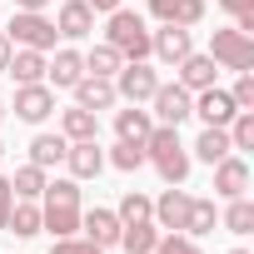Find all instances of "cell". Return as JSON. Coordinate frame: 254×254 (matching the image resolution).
<instances>
[{
	"instance_id": "30bf717a",
	"label": "cell",
	"mask_w": 254,
	"mask_h": 254,
	"mask_svg": "<svg viewBox=\"0 0 254 254\" xmlns=\"http://www.w3.org/2000/svg\"><path fill=\"white\" fill-rule=\"evenodd\" d=\"M209 170H214V194H219V199H239V194H249V165H244L239 150L224 155V160L209 165Z\"/></svg>"
},
{
	"instance_id": "44dd1931",
	"label": "cell",
	"mask_w": 254,
	"mask_h": 254,
	"mask_svg": "<svg viewBox=\"0 0 254 254\" xmlns=\"http://www.w3.org/2000/svg\"><path fill=\"white\" fill-rule=\"evenodd\" d=\"M224 155H234V145H229V130H219V125H204V130H199V140L190 145V160L219 165Z\"/></svg>"
},
{
	"instance_id": "ab89813d",
	"label": "cell",
	"mask_w": 254,
	"mask_h": 254,
	"mask_svg": "<svg viewBox=\"0 0 254 254\" xmlns=\"http://www.w3.org/2000/svg\"><path fill=\"white\" fill-rule=\"evenodd\" d=\"M10 55H15V45L5 40V30H0V70H5V65H10Z\"/></svg>"
},
{
	"instance_id": "7402d4cb",
	"label": "cell",
	"mask_w": 254,
	"mask_h": 254,
	"mask_svg": "<svg viewBox=\"0 0 254 254\" xmlns=\"http://www.w3.org/2000/svg\"><path fill=\"white\" fill-rule=\"evenodd\" d=\"M155 239H160V224L155 219H135V224H120V244L125 254H155Z\"/></svg>"
},
{
	"instance_id": "5bb4252c",
	"label": "cell",
	"mask_w": 254,
	"mask_h": 254,
	"mask_svg": "<svg viewBox=\"0 0 254 254\" xmlns=\"http://www.w3.org/2000/svg\"><path fill=\"white\" fill-rule=\"evenodd\" d=\"M70 90H75V105H85V110H95V115L120 105V95H115V80H105V75H80Z\"/></svg>"
},
{
	"instance_id": "603a6c76",
	"label": "cell",
	"mask_w": 254,
	"mask_h": 254,
	"mask_svg": "<svg viewBox=\"0 0 254 254\" xmlns=\"http://www.w3.org/2000/svg\"><path fill=\"white\" fill-rule=\"evenodd\" d=\"M214 224H219V209H214V199H194V194H190V209H185V224H180V234H190V239H204V234H214Z\"/></svg>"
},
{
	"instance_id": "d6986e66",
	"label": "cell",
	"mask_w": 254,
	"mask_h": 254,
	"mask_svg": "<svg viewBox=\"0 0 254 254\" xmlns=\"http://www.w3.org/2000/svg\"><path fill=\"white\" fill-rule=\"evenodd\" d=\"M185 209H190V194H185L180 185H170L160 199H150V219H155L160 229H180V224H185Z\"/></svg>"
},
{
	"instance_id": "2e32d148",
	"label": "cell",
	"mask_w": 254,
	"mask_h": 254,
	"mask_svg": "<svg viewBox=\"0 0 254 254\" xmlns=\"http://www.w3.org/2000/svg\"><path fill=\"white\" fill-rule=\"evenodd\" d=\"M55 30H60L65 40H90V35H95V10L85 5V0H65L60 15H55Z\"/></svg>"
},
{
	"instance_id": "60d3db41",
	"label": "cell",
	"mask_w": 254,
	"mask_h": 254,
	"mask_svg": "<svg viewBox=\"0 0 254 254\" xmlns=\"http://www.w3.org/2000/svg\"><path fill=\"white\" fill-rule=\"evenodd\" d=\"M50 0H15V10H45Z\"/></svg>"
},
{
	"instance_id": "f1b7e54d",
	"label": "cell",
	"mask_w": 254,
	"mask_h": 254,
	"mask_svg": "<svg viewBox=\"0 0 254 254\" xmlns=\"http://www.w3.org/2000/svg\"><path fill=\"white\" fill-rule=\"evenodd\" d=\"M219 224H224L229 234H254V199H249V194H239V199H224V214H219Z\"/></svg>"
},
{
	"instance_id": "836d02e7",
	"label": "cell",
	"mask_w": 254,
	"mask_h": 254,
	"mask_svg": "<svg viewBox=\"0 0 254 254\" xmlns=\"http://www.w3.org/2000/svg\"><path fill=\"white\" fill-rule=\"evenodd\" d=\"M155 254H204L190 234H180V229H160V239H155Z\"/></svg>"
},
{
	"instance_id": "9c48e42d",
	"label": "cell",
	"mask_w": 254,
	"mask_h": 254,
	"mask_svg": "<svg viewBox=\"0 0 254 254\" xmlns=\"http://www.w3.org/2000/svg\"><path fill=\"white\" fill-rule=\"evenodd\" d=\"M194 50V40H190V30L185 25H160V30H150V55L160 60V65H180L185 55Z\"/></svg>"
},
{
	"instance_id": "4316f807",
	"label": "cell",
	"mask_w": 254,
	"mask_h": 254,
	"mask_svg": "<svg viewBox=\"0 0 254 254\" xmlns=\"http://www.w3.org/2000/svg\"><path fill=\"white\" fill-rule=\"evenodd\" d=\"M65 150H70L65 135H35V140H30V165L55 170V165H65Z\"/></svg>"
},
{
	"instance_id": "e0dca14e",
	"label": "cell",
	"mask_w": 254,
	"mask_h": 254,
	"mask_svg": "<svg viewBox=\"0 0 254 254\" xmlns=\"http://www.w3.org/2000/svg\"><path fill=\"white\" fill-rule=\"evenodd\" d=\"M150 15L160 25H199L204 20V0H150Z\"/></svg>"
},
{
	"instance_id": "b9f144b4",
	"label": "cell",
	"mask_w": 254,
	"mask_h": 254,
	"mask_svg": "<svg viewBox=\"0 0 254 254\" xmlns=\"http://www.w3.org/2000/svg\"><path fill=\"white\" fill-rule=\"evenodd\" d=\"M0 125H5V105H0Z\"/></svg>"
},
{
	"instance_id": "1f68e13d",
	"label": "cell",
	"mask_w": 254,
	"mask_h": 254,
	"mask_svg": "<svg viewBox=\"0 0 254 254\" xmlns=\"http://www.w3.org/2000/svg\"><path fill=\"white\" fill-rule=\"evenodd\" d=\"M115 219H120V224L150 219V194H140V190H125V194H120V204H115Z\"/></svg>"
},
{
	"instance_id": "8d00e7d4",
	"label": "cell",
	"mask_w": 254,
	"mask_h": 254,
	"mask_svg": "<svg viewBox=\"0 0 254 254\" xmlns=\"http://www.w3.org/2000/svg\"><path fill=\"white\" fill-rule=\"evenodd\" d=\"M10 204H15V190H10L5 175H0V229H5V219H10Z\"/></svg>"
},
{
	"instance_id": "ee69618b",
	"label": "cell",
	"mask_w": 254,
	"mask_h": 254,
	"mask_svg": "<svg viewBox=\"0 0 254 254\" xmlns=\"http://www.w3.org/2000/svg\"><path fill=\"white\" fill-rule=\"evenodd\" d=\"M0 160H5V145H0Z\"/></svg>"
},
{
	"instance_id": "52a82bcc",
	"label": "cell",
	"mask_w": 254,
	"mask_h": 254,
	"mask_svg": "<svg viewBox=\"0 0 254 254\" xmlns=\"http://www.w3.org/2000/svg\"><path fill=\"white\" fill-rule=\"evenodd\" d=\"M190 110H194V95L180 85V80H160L155 85V95H150V115H155V125H175V130H180V125L190 120Z\"/></svg>"
},
{
	"instance_id": "ffe728a7",
	"label": "cell",
	"mask_w": 254,
	"mask_h": 254,
	"mask_svg": "<svg viewBox=\"0 0 254 254\" xmlns=\"http://www.w3.org/2000/svg\"><path fill=\"white\" fill-rule=\"evenodd\" d=\"M150 130H155V115H150L145 105H125V110H115V135H120V140L145 145V140H150Z\"/></svg>"
},
{
	"instance_id": "74e56055",
	"label": "cell",
	"mask_w": 254,
	"mask_h": 254,
	"mask_svg": "<svg viewBox=\"0 0 254 254\" xmlns=\"http://www.w3.org/2000/svg\"><path fill=\"white\" fill-rule=\"evenodd\" d=\"M219 10L224 15H244V10H254V0H219Z\"/></svg>"
},
{
	"instance_id": "8992f818",
	"label": "cell",
	"mask_w": 254,
	"mask_h": 254,
	"mask_svg": "<svg viewBox=\"0 0 254 254\" xmlns=\"http://www.w3.org/2000/svg\"><path fill=\"white\" fill-rule=\"evenodd\" d=\"M155 85H160V70H155L150 60H125V65L115 70V95H120L125 105H150Z\"/></svg>"
},
{
	"instance_id": "d590c367",
	"label": "cell",
	"mask_w": 254,
	"mask_h": 254,
	"mask_svg": "<svg viewBox=\"0 0 254 254\" xmlns=\"http://www.w3.org/2000/svg\"><path fill=\"white\" fill-rule=\"evenodd\" d=\"M50 254H105V249H95L90 239H80V234H70V239H55V249Z\"/></svg>"
},
{
	"instance_id": "5b68a950",
	"label": "cell",
	"mask_w": 254,
	"mask_h": 254,
	"mask_svg": "<svg viewBox=\"0 0 254 254\" xmlns=\"http://www.w3.org/2000/svg\"><path fill=\"white\" fill-rule=\"evenodd\" d=\"M214 65H224V70H254V35H244V30H214L209 35V50H204Z\"/></svg>"
},
{
	"instance_id": "f35d334b",
	"label": "cell",
	"mask_w": 254,
	"mask_h": 254,
	"mask_svg": "<svg viewBox=\"0 0 254 254\" xmlns=\"http://www.w3.org/2000/svg\"><path fill=\"white\" fill-rule=\"evenodd\" d=\"M85 5H90L95 15H110V10H120V0H85Z\"/></svg>"
},
{
	"instance_id": "4dcf8cb0",
	"label": "cell",
	"mask_w": 254,
	"mask_h": 254,
	"mask_svg": "<svg viewBox=\"0 0 254 254\" xmlns=\"http://www.w3.org/2000/svg\"><path fill=\"white\" fill-rule=\"evenodd\" d=\"M105 165H115V170H125V175H135V170H145L150 160H145V145H135V140H115V150H110Z\"/></svg>"
},
{
	"instance_id": "3957f363",
	"label": "cell",
	"mask_w": 254,
	"mask_h": 254,
	"mask_svg": "<svg viewBox=\"0 0 254 254\" xmlns=\"http://www.w3.org/2000/svg\"><path fill=\"white\" fill-rule=\"evenodd\" d=\"M105 40L125 55V60H150V25H145V15L140 10H110V30H105Z\"/></svg>"
},
{
	"instance_id": "9a60e30c",
	"label": "cell",
	"mask_w": 254,
	"mask_h": 254,
	"mask_svg": "<svg viewBox=\"0 0 254 254\" xmlns=\"http://www.w3.org/2000/svg\"><path fill=\"white\" fill-rule=\"evenodd\" d=\"M65 170H70V180H95V175L105 170V150H100V140H70V150H65Z\"/></svg>"
},
{
	"instance_id": "ac0fdd59",
	"label": "cell",
	"mask_w": 254,
	"mask_h": 254,
	"mask_svg": "<svg viewBox=\"0 0 254 254\" xmlns=\"http://www.w3.org/2000/svg\"><path fill=\"white\" fill-rule=\"evenodd\" d=\"M214 75H219V65H214L209 55H199V50H190V55L175 65V80H180L190 95H194V90H209V85H214Z\"/></svg>"
},
{
	"instance_id": "83f0119b",
	"label": "cell",
	"mask_w": 254,
	"mask_h": 254,
	"mask_svg": "<svg viewBox=\"0 0 254 254\" xmlns=\"http://www.w3.org/2000/svg\"><path fill=\"white\" fill-rule=\"evenodd\" d=\"M125 65V55L110 45V40H100V45H90L85 50V75H105V80H115V70Z\"/></svg>"
},
{
	"instance_id": "cb8c5ba5",
	"label": "cell",
	"mask_w": 254,
	"mask_h": 254,
	"mask_svg": "<svg viewBox=\"0 0 254 254\" xmlns=\"http://www.w3.org/2000/svg\"><path fill=\"white\" fill-rule=\"evenodd\" d=\"M60 135L65 140H100V115L85 110V105H70L60 115Z\"/></svg>"
},
{
	"instance_id": "e575fe53",
	"label": "cell",
	"mask_w": 254,
	"mask_h": 254,
	"mask_svg": "<svg viewBox=\"0 0 254 254\" xmlns=\"http://www.w3.org/2000/svg\"><path fill=\"white\" fill-rule=\"evenodd\" d=\"M229 100H234V110H254V70H239V80H234Z\"/></svg>"
},
{
	"instance_id": "277c9868",
	"label": "cell",
	"mask_w": 254,
	"mask_h": 254,
	"mask_svg": "<svg viewBox=\"0 0 254 254\" xmlns=\"http://www.w3.org/2000/svg\"><path fill=\"white\" fill-rule=\"evenodd\" d=\"M55 20H45V10H15L10 15V25H5V40L15 45V50H55Z\"/></svg>"
},
{
	"instance_id": "ba28073f",
	"label": "cell",
	"mask_w": 254,
	"mask_h": 254,
	"mask_svg": "<svg viewBox=\"0 0 254 254\" xmlns=\"http://www.w3.org/2000/svg\"><path fill=\"white\" fill-rule=\"evenodd\" d=\"M15 120H25V125H45L50 115H55V90L45 85V80H35V85H15Z\"/></svg>"
},
{
	"instance_id": "d6a6232c",
	"label": "cell",
	"mask_w": 254,
	"mask_h": 254,
	"mask_svg": "<svg viewBox=\"0 0 254 254\" xmlns=\"http://www.w3.org/2000/svg\"><path fill=\"white\" fill-rule=\"evenodd\" d=\"M224 130H229V145L234 150H254V110H239Z\"/></svg>"
},
{
	"instance_id": "7a4b0ae2",
	"label": "cell",
	"mask_w": 254,
	"mask_h": 254,
	"mask_svg": "<svg viewBox=\"0 0 254 254\" xmlns=\"http://www.w3.org/2000/svg\"><path fill=\"white\" fill-rule=\"evenodd\" d=\"M145 160L160 170V180L165 185H185L190 180V145L180 140V130H175V125H155V130H150V140H145Z\"/></svg>"
},
{
	"instance_id": "6da1fadb",
	"label": "cell",
	"mask_w": 254,
	"mask_h": 254,
	"mask_svg": "<svg viewBox=\"0 0 254 254\" xmlns=\"http://www.w3.org/2000/svg\"><path fill=\"white\" fill-rule=\"evenodd\" d=\"M40 229L50 239L80 234V180H45L40 194Z\"/></svg>"
},
{
	"instance_id": "7bdbcfd3",
	"label": "cell",
	"mask_w": 254,
	"mask_h": 254,
	"mask_svg": "<svg viewBox=\"0 0 254 254\" xmlns=\"http://www.w3.org/2000/svg\"><path fill=\"white\" fill-rule=\"evenodd\" d=\"M229 254H249V249H229Z\"/></svg>"
},
{
	"instance_id": "484cf974",
	"label": "cell",
	"mask_w": 254,
	"mask_h": 254,
	"mask_svg": "<svg viewBox=\"0 0 254 254\" xmlns=\"http://www.w3.org/2000/svg\"><path fill=\"white\" fill-rule=\"evenodd\" d=\"M5 234L35 239V234H40V199H15V204H10V219H5Z\"/></svg>"
},
{
	"instance_id": "7c38bea8",
	"label": "cell",
	"mask_w": 254,
	"mask_h": 254,
	"mask_svg": "<svg viewBox=\"0 0 254 254\" xmlns=\"http://www.w3.org/2000/svg\"><path fill=\"white\" fill-rule=\"evenodd\" d=\"M190 115H199L204 125H219V130H224V125L239 115L234 110V100H229V90H219V85H209V90H194V110Z\"/></svg>"
},
{
	"instance_id": "4fadbf2b",
	"label": "cell",
	"mask_w": 254,
	"mask_h": 254,
	"mask_svg": "<svg viewBox=\"0 0 254 254\" xmlns=\"http://www.w3.org/2000/svg\"><path fill=\"white\" fill-rule=\"evenodd\" d=\"M80 75H85V55H80L75 45H60L55 60H45V85H50V90H70Z\"/></svg>"
},
{
	"instance_id": "f546056e",
	"label": "cell",
	"mask_w": 254,
	"mask_h": 254,
	"mask_svg": "<svg viewBox=\"0 0 254 254\" xmlns=\"http://www.w3.org/2000/svg\"><path fill=\"white\" fill-rule=\"evenodd\" d=\"M45 180H50V170H40V165H20L15 180H10V190H15V199H40V194H45Z\"/></svg>"
},
{
	"instance_id": "d4e9b609",
	"label": "cell",
	"mask_w": 254,
	"mask_h": 254,
	"mask_svg": "<svg viewBox=\"0 0 254 254\" xmlns=\"http://www.w3.org/2000/svg\"><path fill=\"white\" fill-rule=\"evenodd\" d=\"M45 50H15L10 55V65H5V75L15 80V85H35V80H45Z\"/></svg>"
},
{
	"instance_id": "8fae6325",
	"label": "cell",
	"mask_w": 254,
	"mask_h": 254,
	"mask_svg": "<svg viewBox=\"0 0 254 254\" xmlns=\"http://www.w3.org/2000/svg\"><path fill=\"white\" fill-rule=\"evenodd\" d=\"M80 234L95 244V249H115L120 244V219H115V209H80Z\"/></svg>"
}]
</instances>
